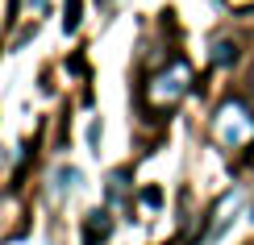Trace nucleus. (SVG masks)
<instances>
[{
	"label": "nucleus",
	"mask_w": 254,
	"mask_h": 245,
	"mask_svg": "<svg viewBox=\"0 0 254 245\" xmlns=\"http://www.w3.org/2000/svg\"><path fill=\"white\" fill-rule=\"evenodd\" d=\"M250 220H254V216H250Z\"/></svg>",
	"instance_id": "6"
},
{
	"label": "nucleus",
	"mask_w": 254,
	"mask_h": 245,
	"mask_svg": "<svg viewBox=\"0 0 254 245\" xmlns=\"http://www.w3.org/2000/svg\"><path fill=\"white\" fill-rule=\"evenodd\" d=\"M79 187V170L75 166H63L55 175V196H63V191H75Z\"/></svg>",
	"instance_id": "4"
},
{
	"label": "nucleus",
	"mask_w": 254,
	"mask_h": 245,
	"mask_svg": "<svg viewBox=\"0 0 254 245\" xmlns=\"http://www.w3.org/2000/svg\"><path fill=\"white\" fill-rule=\"evenodd\" d=\"M213 58H217V62H234V58H238V46H229V42H217Z\"/></svg>",
	"instance_id": "5"
},
{
	"label": "nucleus",
	"mask_w": 254,
	"mask_h": 245,
	"mask_svg": "<svg viewBox=\"0 0 254 245\" xmlns=\"http://www.w3.org/2000/svg\"><path fill=\"white\" fill-rule=\"evenodd\" d=\"M184 92H188V67H184V62H171L163 75H154L150 83H146V100H150L154 108H167V104H175Z\"/></svg>",
	"instance_id": "2"
},
{
	"label": "nucleus",
	"mask_w": 254,
	"mask_h": 245,
	"mask_svg": "<svg viewBox=\"0 0 254 245\" xmlns=\"http://www.w3.org/2000/svg\"><path fill=\"white\" fill-rule=\"evenodd\" d=\"M213 133H217L221 146H229V150L246 146L250 137H254V116H250V108H246L242 100L221 104V112H217V121H213Z\"/></svg>",
	"instance_id": "1"
},
{
	"label": "nucleus",
	"mask_w": 254,
	"mask_h": 245,
	"mask_svg": "<svg viewBox=\"0 0 254 245\" xmlns=\"http://www.w3.org/2000/svg\"><path fill=\"white\" fill-rule=\"evenodd\" d=\"M109 229H113L109 212H88V245H96V237H109Z\"/></svg>",
	"instance_id": "3"
}]
</instances>
